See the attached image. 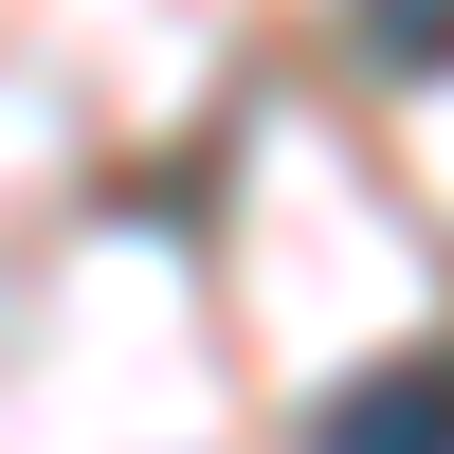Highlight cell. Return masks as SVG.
<instances>
[{
  "label": "cell",
  "mask_w": 454,
  "mask_h": 454,
  "mask_svg": "<svg viewBox=\"0 0 454 454\" xmlns=\"http://www.w3.org/2000/svg\"><path fill=\"white\" fill-rule=\"evenodd\" d=\"M382 73H454V0H346Z\"/></svg>",
  "instance_id": "cell-2"
},
{
  "label": "cell",
  "mask_w": 454,
  "mask_h": 454,
  "mask_svg": "<svg viewBox=\"0 0 454 454\" xmlns=\"http://www.w3.org/2000/svg\"><path fill=\"white\" fill-rule=\"evenodd\" d=\"M309 454H454V346H419V364H364V382L309 419Z\"/></svg>",
  "instance_id": "cell-1"
}]
</instances>
